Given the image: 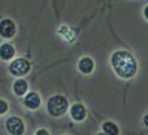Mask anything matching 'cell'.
<instances>
[{
    "label": "cell",
    "instance_id": "16",
    "mask_svg": "<svg viewBox=\"0 0 148 135\" xmlns=\"http://www.w3.org/2000/svg\"><path fill=\"white\" fill-rule=\"evenodd\" d=\"M97 135H107V134H105V133H99Z\"/></svg>",
    "mask_w": 148,
    "mask_h": 135
},
{
    "label": "cell",
    "instance_id": "10",
    "mask_svg": "<svg viewBox=\"0 0 148 135\" xmlns=\"http://www.w3.org/2000/svg\"><path fill=\"white\" fill-rule=\"evenodd\" d=\"M13 91L17 96H22V95H26L27 92V82L25 79H18V81L14 82L13 84Z\"/></svg>",
    "mask_w": 148,
    "mask_h": 135
},
{
    "label": "cell",
    "instance_id": "3",
    "mask_svg": "<svg viewBox=\"0 0 148 135\" xmlns=\"http://www.w3.org/2000/svg\"><path fill=\"white\" fill-rule=\"evenodd\" d=\"M31 69V64L26 59H16L12 61V64L9 65V71L12 75L16 77H23L26 74H29Z\"/></svg>",
    "mask_w": 148,
    "mask_h": 135
},
{
    "label": "cell",
    "instance_id": "6",
    "mask_svg": "<svg viewBox=\"0 0 148 135\" xmlns=\"http://www.w3.org/2000/svg\"><path fill=\"white\" fill-rule=\"evenodd\" d=\"M40 96H39L36 92H29L27 95L25 96V99H23V104H25L26 108H29V109H38L39 107H40Z\"/></svg>",
    "mask_w": 148,
    "mask_h": 135
},
{
    "label": "cell",
    "instance_id": "1",
    "mask_svg": "<svg viewBox=\"0 0 148 135\" xmlns=\"http://www.w3.org/2000/svg\"><path fill=\"white\" fill-rule=\"evenodd\" d=\"M110 62H112L116 74L123 79L133 78L138 70V64H136L135 59L127 51H116L112 55Z\"/></svg>",
    "mask_w": 148,
    "mask_h": 135
},
{
    "label": "cell",
    "instance_id": "2",
    "mask_svg": "<svg viewBox=\"0 0 148 135\" xmlns=\"http://www.w3.org/2000/svg\"><path fill=\"white\" fill-rule=\"evenodd\" d=\"M68 100L66 97L61 96V95H56L52 96L47 103V109H48L49 114L55 116V117H60L68 110Z\"/></svg>",
    "mask_w": 148,
    "mask_h": 135
},
{
    "label": "cell",
    "instance_id": "7",
    "mask_svg": "<svg viewBox=\"0 0 148 135\" xmlns=\"http://www.w3.org/2000/svg\"><path fill=\"white\" fill-rule=\"evenodd\" d=\"M86 108L83 107L82 104L77 103V104H73L72 108H70V116L74 121H83L86 118Z\"/></svg>",
    "mask_w": 148,
    "mask_h": 135
},
{
    "label": "cell",
    "instance_id": "5",
    "mask_svg": "<svg viewBox=\"0 0 148 135\" xmlns=\"http://www.w3.org/2000/svg\"><path fill=\"white\" fill-rule=\"evenodd\" d=\"M16 34V25L12 20L5 18L0 22V35L3 38H13Z\"/></svg>",
    "mask_w": 148,
    "mask_h": 135
},
{
    "label": "cell",
    "instance_id": "8",
    "mask_svg": "<svg viewBox=\"0 0 148 135\" xmlns=\"http://www.w3.org/2000/svg\"><path fill=\"white\" fill-rule=\"evenodd\" d=\"M95 68V64H94V60L90 59V57H83V59L79 60L78 62V69L82 71L83 74H90L92 73Z\"/></svg>",
    "mask_w": 148,
    "mask_h": 135
},
{
    "label": "cell",
    "instance_id": "4",
    "mask_svg": "<svg viewBox=\"0 0 148 135\" xmlns=\"http://www.w3.org/2000/svg\"><path fill=\"white\" fill-rule=\"evenodd\" d=\"M5 125L7 130L12 135H22L25 133V123L20 117H10Z\"/></svg>",
    "mask_w": 148,
    "mask_h": 135
},
{
    "label": "cell",
    "instance_id": "15",
    "mask_svg": "<svg viewBox=\"0 0 148 135\" xmlns=\"http://www.w3.org/2000/svg\"><path fill=\"white\" fill-rule=\"evenodd\" d=\"M144 17H146L147 20H148V5H147L146 8H144Z\"/></svg>",
    "mask_w": 148,
    "mask_h": 135
},
{
    "label": "cell",
    "instance_id": "11",
    "mask_svg": "<svg viewBox=\"0 0 148 135\" xmlns=\"http://www.w3.org/2000/svg\"><path fill=\"white\" fill-rule=\"evenodd\" d=\"M103 133H105L107 135H118L120 134V129L112 121H107L103 125Z\"/></svg>",
    "mask_w": 148,
    "mask_h": 135
},
{
    "label": "cell",
    "instance_id": "9",
    "mask_svg": "<svg viewBox=\"0 0 148 135\" xmlns=\"http://www.w3.org/2000/svg\"><path fill=\"white\" fill-rule=\"evenodd\" d=\"M14 53H16V51L12 44L5 43L0 47V57H1V60H4V61H8V60L13 59Z\"/></svg>",
    "mask_w": 148,
    "mask_h": 135
},
{
    "label": "cell",
    "instance_id": "13",
    "mask_svg": "<svg viewBox=\"0 0 148 135\" xmlns=\"http://www.w3.org/2000/svg\"><path fill=\"white\" fill-rule=\"evenodd\" d=\"M35 135H49V133L46 130V129H40V130L36 131V134H35Z\"/></svg>",
    "mask_w": 148,
    "mask_h": 135
},
{
    "label": "cell",
    "instance_id": "14",
    "mask_svg": "<svg viewBox=\"0 0 148 135\" xmlns=\"http://www.w3.org/2000/svg\"><path fill=\"white\" fill-rule=\"evenodd\" d=\"M143 122H144V125L148 127V114L147 116H144V118H143Z\"/></svg>",
    "mask_w": 148,
    "mask_h": 135
},
{
    "label": "cell",
    "instance_id": "12",
    "mask_svg": "<svg viewBox=\"0 0 148 135\" xmlns=\"http://www.w3.org/2000/svg\"><path fill=\"white\" fill-rule=\"evenodd\" d=\"M8 112V103L5 100L0 99V114H4Z\"/></svg>",
    "mask_w": 148,
    "mask_h": 135
}]
</instances>
